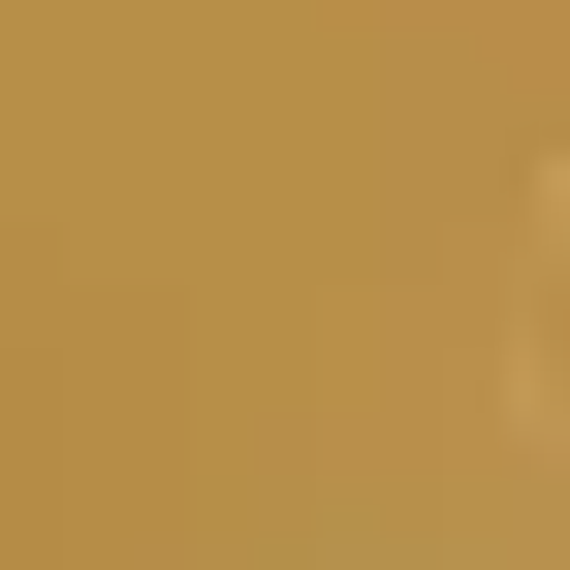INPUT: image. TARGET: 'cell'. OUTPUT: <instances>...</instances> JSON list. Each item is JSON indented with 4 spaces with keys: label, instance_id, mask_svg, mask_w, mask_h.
Returning <instances> with one entry per match:
<instances>
[{
    "label": "cell",
    "instance_id": "1",
    "mask_svg": "<svg viewBox=\"0 0 570 570\" xmlns=\"http://www.w3.org/2000/svg\"><path fill=\"white\" fill-rule=\"evenodd\" d=\"M539 381H570V348H539Z\"/></svg>",
    "mask_w": 570,
    "mask_h": 570
}]
</instances>
